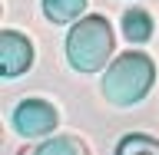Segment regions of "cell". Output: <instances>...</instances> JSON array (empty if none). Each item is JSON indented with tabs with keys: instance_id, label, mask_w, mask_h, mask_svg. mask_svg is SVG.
<instances>
[{
	"instance_id": "obj_1",
	"label": "cell",
	"mask_w": 159,
	"mask_h": 155,
	"mask_svg": "<svg viewBox=\"0 0 159 155\" xmlns=\"http://www.w3.org/2000/svg\"><path fill=\"white\" fill-rule=\"evenodd\" d=\"M113 50H116V40H113V27L106 23V17L89 13V17L73 20V27L66 33V59L76 73L106 69Z\"/></svg>"
},
{
	"instance_id": "obj_2",
	"label": "cell",
	"mask_w": 159,
	"mask_h": 155,
	"mask_svg": "<svg viewBox=\"0 0 159 155\" xmlns=\"http://www.w3.org/2000/svg\"><path fill=\"white\" fill-rule=\"evenodd\" d=\"M156 83V63L139 53L129 50L123 56H116L103 73V96L113 106H136L146 99V93Z\"/></svg>"
},
{
	"instance_id": "obj_3",
	"label": "cell",
	"mask_w": 159,
	"mask_h": 155,
	"mask_svg": "<svg viewBox=\"0 0 159 155\" xmlns=\"http://www.w3.org/2000/svg\"><path fill=\"white\" fill-rule=\"evenodd\" d=\"M10 122L23 139H47L60 126V112L47 99H20L17 109L10 112Z\"/></svg>"
},
{
	"instance_id": "obj_4",
	"label": "cell",
	"mask_w": 159,
	"mask_h": 155,
	"mask_svg": "<svg viewBox=\"0 0 159 155\" xmlns=\"http://www.w3.org/2000/svg\"><path fill=\"white\" fill-rule=\"evenodd\" d=\"M33 66V43L17 30H3L0 33V73L3 79H17Z\"/></svg>"
},
{
	"instance_id": "obj_5",
	"label": "cell",
	"mask_w": 159,
	"mask_h": 155,
	"mask_svg": "<svg viewBox=\"0 0 159 155\" xmlns=\"http://www.w3.org/2000/svg\"><path fill=\"white\" fill-rule=\"evenodd\" d=\"M152 17H149L143 7H129L126 13H123V37L129 40V43H149L152 40Z\"/></svg>"
},
{
	"instance_id": "obj_6",
	"label": "cell",
	"mask_w": 159,
	"mask_h": 155,
	"mask_svg": "<svg viewBox=\"0 0 159 155\" xmlns=\"http://www.w3.org/2000/svg\"><path fill=\"white\" fill-rule=\"evenodd\" d=\"M86 0H43V17L50 23H73L83 17Z\"/></svg>"
},
{
	"instance_id": "obj_7",
	"label": "cell",
	"mask_w": 159,
	"mask_h": 155,
	"mask_svg": "<svg viewBox=\"0 0 159 155\" xmlns=\"http://www.w3.org/2000/svg\"><path fill=\"white\" fill-rule=\"evenodd\" d=\"M86 152H89V145L73 136H53L37 145V155H86Z\"/></svg>"
},
{
	"instance_id": "obj_8",
	"label": "cell",
	"mask_w": 159,
	"mask_h": 155,
	"mask_svg": "<svg viewBox=\"0 0 159 155\" xmlns=\"http://www.w3.org/2000/svg\"><path fill=\"white\" fill-rule=\"evenodd\" d=\"M116 152L119 155H129V152H149V155H159V139H149V136H126L116 142Z\"/></svg>"
}]
</instances>
